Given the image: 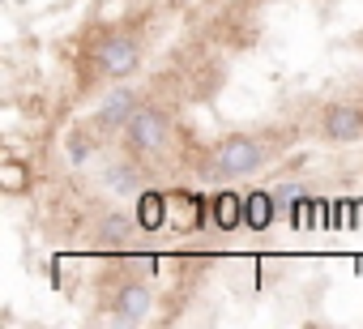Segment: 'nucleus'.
Instances as JSON below:
<instances>
[{"mask_svg": "<svg viewBox=\"0 0 363 329\" xmlns=\"http://www.w3.org/2000/svg\"><path fill=\"white\" fill-rule=\"evenodd\" d=\"M167 137H171V124H167V116L154 111V107H137V111L128 116V124H124V145H128L133 154H158V150L167 145Z\"/></svg>", "mask_w": 363, "mask_h": 329, "instance_id": "obj_2", "label": "nucleus"}, {"mask_svg": "<svg viewBox=\"0 0 363 329\" xmlns=\"http://www.w3.org/2000/svg\"><path fill=\"white\" fill-rule=\"evenodd\" d=\"M158 223H162V197L145 193L141 197V227H158Z\"/></svg>", "mask_w": 363, "mask_h": 329, "instance_id": "obj_11", "label": "nucleus"}, {"mask_svg": "<svg viewBox=\"0 0 363 329\" xmlns=\"http://www.w3.org/2000/svg\"><path fill=\"white\" fill-rule=\"evenodd\" d=\"M5 189H9V193L26 189V176H22V167H18V162H5Z\"/></svg>", "mask_w": 363, "mask_h": 329, "instance_id": "obj_13", "label": "nucleus"}, {"mask_svg": "<svg viewBox=\"0 0 363 329\" xmlns=\"http://www.w3.org/2000/svg\"><path fill=\"white\" fill-rule=\"evenodd\" d=\"M133 111H137V94H133V90H116V94H107V99H103V107H99L94 124H99L103 133H111V128H124Z\"/></svg>", "mask_w": 363, "mask_h": 329, "instance_id": "obj_6", "label": "nucleus"}, {"mask_svg": "<svg viewBox=\"0 0 363 329\" xmlns=\"http://www.w3.org/2000/svg\"><path fill=\"white\" fill-rule=\"evenodd\" d=\"M103 180H107L111 193H124V197L141 193V167H133V162H116V167H107Z\"/></svg>", "mask_w": 363, "mask_h": 329, "instance_id": "obj_8", "label": "nucleus"}, {"mask_svg": "<svg viewBox=\"0 0 363 329\" xmlns=\"http://www.w3.org/2000/svg\"><path fill=\"white\" fill-rule=\"evenodd\" d=\"M295 197H308V189L303 184H282V189H274V206L282 210L286 201H295Z\"/></svg>", "mask_w": 363, "mask_h": 329, "instance_id": "obj_12", "label": "nucleus"}, {"mask_svg": "<svg viewBox=\"0 0 363 329\" xmlns=\"http://www.w3.org/2000/svg\"><path fill=\"white\" fill-rule=\"evenodd\" d=\"M137 65H141V48L128 35H111L99 43V69L107 77H128V73H137Z\"/></svg>", "mask_w": 363, "mask_h": 329, "instance_id": "obj_3", "label": "nucleus"}, {"mask_svg": "<svg viewBox=\"0 0 363 329\" xmlns=\"http://www.w3.org/2000/svg\"><path fill=\"white\" fill-rule=\"evenodd\" d=\"M274 214H278L274 193H252V197L244 201V223H248V227H265Z\"/></svg>", "mask_w": 363, "mask_h": 329, "instance_id": "obj_10", "label": "nucleus"}, {"mask_svg": "<svg viewBox=\"0 0 363 329\" xmlns=\"http://www.w3.org/2000/svg\"><path fill=\"white\" fill-rule=\"evenodd\" d=\"M210 214H214V223H218L223 231H235V227L244 223V201H240L235 193H223V197L214 201V210H210Z\"/></svg>", "mask_w": 363, "mask_h": 329, "instance_id": "obj_9", "label": "nucleus"}, {"mask_svg": "<svg viewBox=\"0 0 363 329\" xmlns=\"http://www.w3.org/2000/svg\"><path fill=\"white\" fill-rule=\"evenodd\" d=\"M111 316H116L120 325H141V320L150 316V286H141V282L120 286L116 299H111Z\"/></svg>", "mask_w": 363, "mask_h": 329, "instance_id": "obj_5", "label": "nucleus"}, {"mask_svg": "<svg viewBox=\"0 0 363 329\" xmlns=\"http://www.w3.org/2000/svg\"><path fill=\"white\" fill-rule=\"evenodd\" d=\"M265 162V145L257 137H223L218 150H214V172L218 180H240V176H252L257 167Z\"/></svg>", "mask_w": 363, "mask_h": 329, "instance_id": "obj_1", "label": "nucleus"}, {"mask_svg": "<svg viewBox=\"0 0 363 329\" xmlns=\"http://www.w3.org/2000/svg\"><path fill=\"white\" fill-rule=\"evenodd\" d=\"M128 235H133V218H128V214H107V218L94 227L99 248H124Z\"/></svg>", "mask_w": 363, "mask_h": 329, "instance_id": "obj_7", "label": "nucleus"}, {"mask_svg": "<svg viewBox=\"0 0 363 329\" xmlns=\"http://www.w3.org/2000/svg\"><path fill=\"white\" fill-rule=\"evenodd\" d=\"M320 128L329 141H359L363 137V107L359 103H329Z\"/></svg>", "mask_w": 363, "mask_h": 329, "instance_id": "obj_4", "label": "nucleus"}]
</instances>
